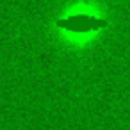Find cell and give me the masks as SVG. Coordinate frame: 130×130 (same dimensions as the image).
I'll return each mask as SVG.
<instances>
[{
  "instance_id": "1",
  "label": "cell",
  "mask_w": 130,
  "mask_h": 130,
  "mask_svg": "<svg viewBox=\"0 0 130 130\" xmlns=\"http://www.w3.org/2000/svg\"><path fill=\"white\" fill-rule=\"evenodd\" d=\"M55 25L59 29H62V30H68V32L86 34V32H96L100 29H105L107 27V20L105 18L89 16V14H71V16L57 20Z\"/></svg>"
}]
</instances>
